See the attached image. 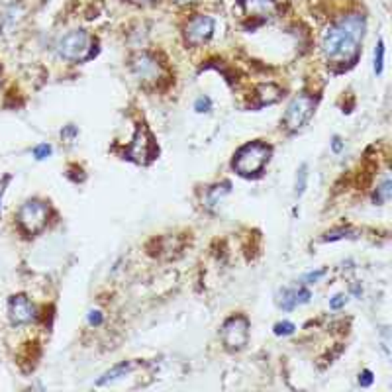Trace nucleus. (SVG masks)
<instances>
[{
	"instance_id": "20e7f679",
	"label": "nucleus",
	"mask_w": 392,
	"mask_h": 392,
	"mask_svg": "<svg viewBox=\"0 0 392 392\" xmlns=\"http://www.w3.org/2000/svg\"><path fill=\"white\" fill-rule=\"evenodd\" d=\"M314 108H316V98L312 95L302 93V95L295 96L290 100L286 112H284L283 124L290 132L300 130L302 126H306V124L310 122V118L314 116Z\"/></svg>"
},
{
	"instance_id": "1a4fd4ad",
	"label": "nucleus",
	"mask_w": 392,
	"mask_h": 392,
	"mask_svg": "<svg viewBox=\"0 0 392 392\" xmlns=\"http://www.w3.org/2000/svg\"><path fill=\"white\" fill-rule=\"evenodd\" d=\"M214 34V20L210 16H194L185 27V38L190 45H200Z\"/></svg>"
},
{
	"instance_id": "0eeeda50",
	"label": "nucleus",
	"mask_w": 392,
	"mask_h": 392,
	"mask_svg": "<svg viewBox=\"0 0 392 392\" xmlns=\"http://www.w3.org/2000/svg\"><path fill=\"white\" fill-rule=\"evenodd\" d=\"M132 73L139 82L151 84V82H157L161 79L163 69L153 55L139 54L132 59Z\"/></svg>"
},
{
	"instance_id": "9d476101",
	"label": "nucleus",
	"mask_w": 392,
	"mask_h": 392,
	"mask_svg": "<svg viewBox=\"0 0 392 392\" xmlns=\"http://www.w3.org/2000/svg\"><path fill=\"white\" fill-rule=\"evenodd\" d=\"M10 320L16 325L30 324L32 320H36V308L30 302V298L24 295H16L10 298Z\"/></svg>"
},
{
	"instance_id": "6ab92c4d",
	"label": "nucleus",
	"mask_w": 392,
	"mask_h": 392,
	"mask_svg": "<svg viewBox=\"0 0 392 392\" xmlns=\"http://www.w3.org/2000/svg\"><path fill=\"white\" fill-rule=\"evenodd\" d=\"M194 110H196V112H200V114H204V112H210V110H212V100H210L208 96H200V98L194 102Z\"/></svg>"
},
{
	"instance_id": "4468645a",
	"label": "nucleus",
	"mask_w": 392,
	"mask_h": 392,
	"mask_svg": "<svg viewBox=\"0 0 392 392\" xmlns=\"http://www.w3.org/2000/svg\"><path fill=\"white\" fill-rule=\"evenodd\" d=\"M228 194H230V185L228 183L212 187V189L208 190V194H206V206L208 208H216L218 204L224 200V196H228Z\"/></svg>"
},
{
	"instance_id": "cd10ccee",
	"label": "nucleus",
	"mask_w": 392,
	"mask_h": 392,
	"mask_svg": "<svg viewBox=\"0 0 392 392\" xmlns=\"http://www.w3.org/2000/svg\"><path fill=\"white\" fill-rule=\"evenodd\" d=\"M135 2H148V0H135Z\"/></svg>"
},
{
	"instance_id": "39448f33",
	"label": "nucleus",
	"mask_w": 392,
	"mask_h": 392,
	"mask_svg": "<svg viewBox=\"0 0 392 392\" xmlns=\"http://www.w3.org/2000/svg\"><path fill=\"white\" fill-rule=\"evenodd\" d=\"M47 218H49V208L41 200H27L18 212V222L27 233H38L43 230V226L47 224Z\"/></svg>"
},
{
	"instance_id": "5701e85b",
	"label": "nucleus",
	"mask_w": 392,
	"mask_h": 392,
	"mask_svg": "<svg viewBox=\"0 0 392 392\" xmlns=\"http://www.w3.org/2000/svg\"><path fill=\"white\" fill-rule=\"evenodd\" d=\"M325 275V269H320V270H316V273H308L306 277H304V283L306 284H312V283H318L322 277Z\"/></svg>"
},
{
	"instance_id": "b1692460",
	"label": "nucleus",
	"mask_w": 392,
	"mask_h": 392,
	"mask_svg": "<svg viewBox=\"0 0 392 392\" xmlns=\"http://www.w3.org/2000/svg\"><path fill=\"white\" fill-rule=\"evenodd\" d=\"M359 384H361V387H371V384H373V373H371V371H363V373L359 375Z\"/></svg>"
},
{
	"instance_id": "412c9836",
	"label": "nucleus",
	"mask_w": 392,
	"mask_h": 392,
	"mask_svg": "<svg viewBox=\"0 0 392 392\" xmlns=\"http://www.w3.org/2000/svg\"><path fill=\"white\" fill-rule=\"evenodd\" d=\"M51 155V146H47V143H41L38 148L34 149V157L36 159H45V157H49Z\"/></svg>"
},
{
	"instance_id": "a211bd4d",
	"label": "nucleus",
	"mask_w": 392,
	"mask_h": 392,
	"mask_svg": "<svg viewBox=\"0 0 392 392\" xmlns=\"http://www.w3.org/2000/svg\"><path fill=\"white\" fill-rule=\"evenodd\" d=\"M382 67H384V43L380 40L377 49H375V75H380Z\"/></svg>"
},
{
	"instance_id": "423d86ee",
	"label": "nucleus",
	"mask_w": 392,
	"mask_h": 392,
	"mask_svg": "<svg viewBox=\"0 0 392 392\" xmlns=\"http://www.w3.org/2000/svg\"><path fill=\"white\" fill-rule=\"evenodd\" d=\"M222 339L228 349H242L249 339V322L244 316H233L222 325Z\"/></svg>"
},
{
	"instance_id": "f3484780",
	"label": "nucleus",
	"mask_w": 392,
	"mask_h": 392,
	"mask_svg": "<svg viewBox=\"0 0 392 392\" xmlns=\"http://www.w3.org/2000/svg\"><path fill=\"white\" fill-rule=\"evenodd\" d=\"M297 298H295V288H286L283 290V300H281V308L283 310H292V308H297Z\"/></svg>"
},
{
	"instance_id": "a878e982",
	"label": "nucleus",
	"mask_w": 392,
	"mask_h": 392,
	"mask_svg": "<svg viewBox=\"0 0 392 392\" xmlns=\"http://www.w3.org/2000/svg\"><path fill=\"white\" fill-rule=\"evenodd\" d=\"M332 149H334L336 153H339V151L343 149V143H341V139H339V137H334V143H332Z\"/></svg>"
},
{
	"instance_id": "f8f14e48",
	"label": "nucleus",
	"mask_w": 392,
	"mask_h": 392,
	"mask_svg": "<svg viewBox=\"0 0 392 392\" xmlns=\"http://www.w3.org/2000/svg\"><path fill=\"white\" fill-rule=\"evenodd\" d=\"M130 369H132V363L124 361V363L116 365L114 369H110L108 373H104L100 379L96 380V387H104V384H110V382H116V380H120L122 377H126V375L130 373Z\"/></svg>"
},
{
	"instance_id": "2eb2a0df",
	"label": "nucleus",
	"mask_w": 392,
	"mask_h": 392,
	"mask_svg": "<svg viewBox=\"0 0 392 392\" xmlns=\"http://www.w3.org/2000/svg\"><path fill=\"white\" fill-rule=\"evenodd\" d=\"M306 181H308V165H302V167L298 169L297 185H295L297 196H302V194H304V190H306Z\"/></svg>"
},
{
	"instance_id": "dca6fc26",
	"label": "nucleus",
	"mask_w": 392,
	"mask_h": 392,
	"mask_svg": "<svg viewBox=\"0 0 392 392\" xmlns=\"http://www.w3.org/2000/svg\"><path fill=\"white\" fill-rule=\"evenodd\" d=\"M391 196H392L391 178H384V181H382V185L377 189L375 200H377V203H389V200H391Z\"/></svg>"
},
{
	"instance_id": "6e6552de",
	"label": "nucleus",
	"mask_w": 392,
	"mask_h": 392,
	"mask_svg": "<svg viewBox=\"0 0 392 392\" xmlns=\"http://www.w3.org/2000/svg\"><path fill=\"white\" fill-rule=\"evenodd\" d=\"M128 155L130 159L135 163H148L153 159L155 155V143H153V137L148 132V128L139 126L135 130L134 139L130 143V149H128Z\"/></svg>"
},
{
	"instance_id": "4be33fe9",
	"label": "nucleus",
	"mask_w": 392,
	"mask_h": 392,
	"mask_svg": "<svg viewBox=\"0 0 392 392\" xmlns=\"http://www.w3.org/2000/svg\"><path fill=\"white\" fill-rule=\"evenodd\" d=\"M347 304V297L345 295H336V297L330 300V308L332 310H339V308H343Z\"/></svg>"
},
{
	"instance_id": "ddd939ff",
	"label": "nucleus",
	"mask_w": 392,
	"mask_h": 392,
	"mask_svg": "<svg viewBox=\"0 0 392 392\" xmlns=\"http://www.w3.org/2000/svg\"><path fill=\"white\" fill-rule=\"evenodd\" d=\"M281 95H283V91H281L277 84H273V82L261 84L257 91L259 102H261V104H273V102H277V100L281 98Z\"/></svg>"
},
{
	"instance_id": "f03ea898",
	"label": "nucleus",
	"mask_w": 392,
	"mask_h": 392,
	"mask_svg": "<svg viewBox=\"0 0 392 392\" xmlns=\"http://www.w3.org/2000/svg\"><path fill=\"white\" fill-rule=\"evenodd\" d=\"M270 157V148L263 141H251L245 143L233 157V169L242 176H251L259 173Z\"/></svg>"
},
{
	"instance_id": "aec40b11",
	"label": "nucleus",
	"mask_w": 392,
	"mask_h": 392,
	"mask_svg": "<svg viewBox=\"0 0 392 392\" xmlns=\"http://www.w3.org/2000/svg\"><path fill=\"white\" fill-rule=\"evenodd\" d=\"M275 334H277V336H290V334H295V324H290V322H279V324L275 325Z\"/></svg>"
},
{
	"instance_id": "393cba45",
	"label": "nucleus",
	"mask_w": 392,
	"mask_h": 392,
	"mask_svg": "<svg viewBox=\"0 0 392 392\" xmlns=\"http://www.w3.org/2000/svg\"><path fill=\"white\" fill-rule=\"evenodd\" d=\"M89 324L91 325H100L102 324V314L98 310H93L89 314Z\"/></svg>"
},
{
	"instance_id": "bb28decb",
	"label": "nucleus",
	"mask_w": 392,
	"mask_h": 392,
	"mask_svg": "<svg viewBox=\"0 0 392 392\" xmlns=\"http://www.w3.org/2000/svg\"><path fill=\"white\" fill-rule=\"evenodd\" d=\"M178 4H190V2H194V0H176Z\"/></svg>"
},
{
	"instance_id": "9b49d317",
	"label": "nucleus",
	"mask_w": 392,
	"mask_h": 392,
	"mask_svg": "<svg viewBox=\"0 0 392 392\" xmlns=\"http://www.w3.org/2000/svg\"><path fill=\"white\" fill-rule=\"evenodd\" d=\"M242 8L251 18H270L277 14V2L275 0H240Z\"/></svg>"
},
{
	"instance_id": "f257e3e1",
	"label": "nucleus",
	"mask_w": 392,
	"mask_h": 392,
	"mask_svg": "<svg viewBox=\"0 0 392 392\" xmlns=\"http://www.w3.org/2000/svg\"><path fill=\"white\" fill-rule=\"evenodd\" d=\"M365 27V16L361 14H347L327 27L322 40V51L327 61L339 69L351 67L359 57Z\"/></svg>"
},
{
	"instance_id": "7ed1b4c3",
	"label": "nucleus",
	"mask_w": 392,
	"mask_h": 392,
	"mask_svg": "<svg viewBox=\"0 0 392 392\" xmlns=\"http://www.w3.org/2000/svg\"><path fill=\"white\" fill-rule=\"evenodd\" d=\"M93 51V38L84 30H73L57 41V55L67 61H84Z\"/></svg>"
}]
</instances>
